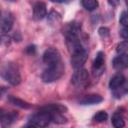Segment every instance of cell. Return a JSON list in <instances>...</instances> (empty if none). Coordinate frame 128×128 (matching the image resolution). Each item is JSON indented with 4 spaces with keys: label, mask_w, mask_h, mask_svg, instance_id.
Masks as SVG:
<instances>
[{
    "label": "cell",
    "mask_w": 128,
    "mask_h": 128,
    "mask_svg": "<svg viewBox=\"0 0 128 128\" xmlns=\"http://www.w3.org/2000/svg\"><path fill=\"white\" fill-rule=\"evenodd\" d=\"M80 32H81V25L77 22L69 23L64 31L66 45L68 47V50L71 52V54L85 49L80 38Z\"/></svg>",
    "instance_id": "cell-1"
},
{
    "label": "cell",
    "mask_w": 128,
    "mask_h": 128,
    "mask_svg": "<svg viewBox=\"0 0 128 128\" xmlns=\"http://www.w3.org/2000/svg\"><path fill=\"white\" fill-rule=\"evenodd\" d=\"M2 78L9 84L16 86L21 82V74L18 68V65L12 61L4 63L1 67Z\"/></svg>",
    "instance_id": "cell-2"
},
{
    "label": "cell",
    "mask_w": 128,
    "mask_h": 128,
    "mask_svg": "<svg viewBox=\"0 0 128 128\" xmlns=\"http://www.w3.org/2000/svg\"><path fill=\"white\" fill-rule=\"evenodd\" d=\"M63 73H64V66H63L62 62H60V63L54 64V65L48 66L42 73L41 78H42L43 82L51 83V82H54V81L60 79L62 77Z\"/></svg>",
    "instance_id": "cell-3"
},
{
    "label": "cell",
    "mask_w": 128,
    "mask_h": 128,
    "mask_svg": "<svg viewBox=\"0 0 128 128\" xmlns=\"http://www.w3.org/2000/svg\"><path fill=\"white\" fill-rule=\"evenodd\" d=\"M51 114L49 111L40 109L39 112L33 114L30 118V123L35 125L37 128H44L51 122Z\"/></svg>",
    "instance_id": "cell-4"
},
{
    "label": "cell",
    "mask_w": 128,
    "mask_h": 128,
    "mask_svg": "<svg viewBox=\"0 0 128 128\" xmlns=\"http://www.w3.org/2000/svg\"><path fill=\"white\" fill-rule=\"evenodd\" d=\"M42 58H43V62L47 66L54 65V64L62 62L61 61V55H60L59 51L56 48H53V47H50V48L46 49L45 52L43 53Z\"/></svg>",
    "instance_id": "cell-5"
},
{
    "label": "cell",
    "mask_w": 128,
    "mask_h": 128,
    "mask_svg": "<svg viewBox=\"0 0 128 128\" xmlns=\"http://www.w3.org/2000/svg\"><path fill=\"white\" fill-rule=\"evenodd\" d=\"M88 71L84 68L76 69L71 76V83L76 87L84 86L88 81Z\"/></svg>",
    "instance_id": "cell-6"
},
{
    "label": "cell",
    "mask_w": 128,
    "mask_h": 128,
    "mask_svg": "<svg viewBox=\"0 0 128 128\" xmlns=\"http://www.w3.org/2000/svg\"><path fill=\"white\" fill-rule=\"evenodd\" d=\"M87 57H88V53H87L86 49L75 52V53L71 54V65L73 66V68L75 70L80 69L85 64V62L87 60Z\"/></svg>",
    "instance_id": "cell-7"
},
{
    "label": "cell",
    "mask_w": 128,
    "mask_h": 128,
    "mask_svg": "<svg viewBox=\"0 0 128 128\" xmlns=\"http://www.w3.org/2000/svg\"><path fill=\"white\" fill-rule=\"evenodd\" d=\"M14 24V17L12 15V13L6 11L2 14L1 16V32L3 34L9 32Z\"/></svg>",
    "instance_id": "cell-8"
},
{
    "label": "cell",
    "mask_w": 128,
    "mask_h": 128,
    "mask_svg": "<svg viewBox=\"0 0 128 128\" xmlns=\"http://www.w3.org/2000/svg\"><path fill=\"white\" fill-rule=\"evenodd\" d=\"M105 64V54L102 51H99L96 54V57L93 62V71L94 75H100L104 69Z\"/></svg>",
    "instance_id": "cell-9"
},
{
    "label": "cell",
    "mask_w": 128,
    "mask_h": 128,
    "mask_svg": "<svg viewBox=\"0 0 128 128\" xmlns=\"http://www.w3.org/2000/svg\"><path fill=\"white\" fill-rule=\"evenodd\" d=\"M47 15L46 4L43 2H36L33 6V18L35 20H42Z\"/></svg>",
    "instance_id": "cell-10"
},
{
    "label": "cell",
    "mask_w": 128,
    "mask_h": 128,
    "mask_svg": "<svg viewBox=\"0 0 128 128\" xmlns=\"http://www.w3.org/2000/svg\"><path fill=\"white\" fill-rule=\"evenodd\" d=\"M113 67L116 70L128 69V54H119L113 59Z\"/></svg>",
    "instance_id": "cell-11"
},
{
    "label": "cell",
    "mask_w": 128,
    "mask_h": 128,
    "mask_svg": "<svg viewBox=\"0 0 128 128\" xmlns=\"http://www.w3.org/2000/svg\"><path fill=\"white\" fill-rule=\"evenodd\" d=\"M102 101H103L102 96L98 94H89V95H85L82 98H80L78 102L81 105H94V104L101 103Z\"/></svg>",
    "instance_id": "cell-12"
},
{
    "label": "cell",
    "mask_w": 128,
    "mask_h": 128,
    "mask_svg": "<svg viewBox=\"0 0 128 128\" xmlns=\"http://www.w3.org/2000/svg\"><path fill=\"white\" fill-rule=\"evenodd\" d=\"M124 83H125L124 75L121 74V73H118V74H115L110 79V81H109V88L111 90H117L120 87H122Z\"/></svg>",
    "instance_id": "cell-13"
},
{
    "label": "cell",
    "mask_w": 128,
    "mask_h": 128,
    "mask_svg": "<svg viewBox=\"0 0 128 128\" xmlns=\"http://www.w3.org/2000/svg\"><path fill=\"white\" fill-rule=\"evenodd\" d=\"M17 113L15 112H8V113H1V118H0V122H1V127L2 128H7L8 126H10L17 118Z\"/></svg>",
    "instance_id": "cell-14"
},
{
    "label": "cell",
    "mask_w": 128,
    "mask_h": 128,
    "mask_svg": "<svg viewBox=\"0 0 128 128\" xmlns=\"http://www.w3.org/2000/svg\"><path fill=\"white\" fill-rule=\"evenodd\" d=\"M8 101L11 104H13V105H15L17 107H20L22 109H29L32 106L30 103H28V102H26V101H24V100H22V99H20V98H18L16 96H9L8 97Z\"/></svg>",
    "instance_id": "cell-15"
},
{
    "label": "cell",
    "mask_w": 128,
    "mask_h": 128,
    "mask_svg": "<svg viewBox=\"0 0 128 128\" xmlns=\"http://www.w3.org/2000/svg\"><path fill=\"white\" fill-rule=\"evenodd\" d=\"M41 109H44L47 111H56V112H60V113L67 112V107L64 105H61V104H49V105L42 107Z\"/></svg>",
    "instance_id": "cell-16"
},
{
    "label": "cell",
    "mask_w": 128,
    "mask_h": 128,
    "mask_svg": "<svg viewBox=\"0 0 128 128\" xmlns=\"http://www.w3.org/2000/svg\"><path fill=\"white\" fill-rule=\"evenodd\" d=\"M49 112L51 114V120H52V122L57 123V124H64V123L67 122L66 117H64L62 115V113L56 112V111H49Z\"/></svg>",
    "instance_id": "cell-17"
},
{
    "label": "cell",
    "mask_w": 128,
    "mask_h": 128,
    "mask_svg": "<svg viewBox=\"0 0 128 128\" xmlns=\"http://www.w3.org/2000/svg\"><path fill=\"white\" fill-rule=\"evenodd\" d=\"M112 124L115 128H123L125 126V121L119 113H115L112 116Z\"/></svg>",
    "instance_id": "cell-18"
},
{
    "label": "cell",
    "mask_w": 128,
    "mask_h": 128,
    "mask_svg": "<svg viewBox=\"0 0 128 128\" xmlns=\"http://www.w3.org/2000/svg\"><path fill=\"white\" fill-rule=\"evenodd\" d=\"M81 4L87 11H93L98 7V2L95 0H83Z\"/></svg>",
    "instance_id": "cell-19"
},
{
    "label": "cell",
    "mask_w": 128,
    "mask_h": 128,
    "mask_svg": "<svg viewBox=\"0 0 128 128\" xmlns=\"http://www.w3.org/2000/svg\"><path fill=\"white\" fill-rule=\"evenodd\" d=\"M47 20L50 24H57L61 21V15L56 12V11H51L49 14H48V17H47Z\"/></svg>",
    "instance_id": "cell-20"
},
{
    "label": "cell",
    "mask_w": 128,
    "mask_h": 128,
    "mask_svg": "<svg viewBox=\"0 0 128 128\" xmlns=\"http://www.w3.org/2000/svg\"><path fill=\"white\" fill-rule=\"evenodd\" d=\"M116 51L119 54H124L125 52L128 51V40H124L121 41L120 43H118L117 47H116Z\"/></svg>",
    "instance_id": "cell-21"
},
{
    "label": "cell",
    "mask_w": 128,
    "mask_h": 128,
    "mask_svg": "<svg viewBox=\"0 0 128 128\" xmlns=\"http://www.w3.org/2000/svg\"><path fill=\"white\" fill-rule=\"evenodd\" d=\"M107 118H108V114L105 111H99L94 115L93 120L96 122H105Z\"/></svg>",
    "instance_id": "cell-22"
},
{
    "label": "cell",
    "mask_w": 128,
    "mask_h": 128,
    "mask_svg": "<svg viewBox=\"0 0 128 128\" xmlns=\"http://www.w3.org/2000/svg\"><path fill=\"white\" fill-rule=\"evenodd\" d=\"M119 22L123 27H128V13L126 11H123L120 15Z\"/></svg>",
    "instance_id": "cell-23"
},
{
    "label": "cell",
    "mask_w": 128,
    "mask_h": 128,
    "mask_svg": "<svg viewBox=\"0 0 128 128\" xmlns=\"http://www.w3.org/2000/svg\"><path fill=\"white\" fill-rule=\"evenodd\" d=\"M98 34L100 35V37H102V38H107V37H109V35H110V30L107 28V27H100L99 29H98Z\"/></svg>",
    "instance_id": "cell-24"
},
{
    "label": "cell",
    "mask_w": 128,
    "mask_h": 128,
    "mask_svg": "<svg viewBox=\"0 0 128 128\" xmlns=\"http://www.w3.org/2000/svg\"><path fill=\"white\" fill-rule=\"evenodd\" d=\"M120 35L124 39H128V27H123L120 31Z\"/></svg>",
    "instance_id": "cell-25"
},
{
    "label": "cell",
    "mask_w": 128,
    "mask_h": 128,
    "mask_svg": "<svg viewBox=\"0 0 128 128\" xmlns=\"http://www.w3.org/2000/svg\"><path fill=\"white\" fill-rule=\"evenodd\" d=\"M26 51H27V53H29V54H33V53L35 52V46H34V45L28 46V47L26 48Z\"/></svg>",
    "instance_id": "cell-26"
},
{
    "label": "cell",
    "mask_w": 128,
    "mask_h": 128,
    "mask_svg": "<svg viewBox=\"0 0 128 128\" xmlns=\"http://www.w3.org/2000/svg\"><path fill=\"white\" fill-rule=\"evenodd\" d=\"M14 39H15V41H20V40H21V36L19 35L18 32H16V33L14 34Z\"/></svg>",
    "instance_id": "cell-27"
},
{
    "label": "cell",
    "mask_w": 128,
    "mask_h": 128,
    "mask_svg": "<svg viewBox=\"0 0 128 128\" xmlns=\"http://www.w3.org/2000/svg\"><path fill=\"white\" fill-rule=\"evenodd\" d=\"M126 5H127V8H128V1H126Z\"/></svg>",
    "instance_id": "cell-28"
}]
</instances>
